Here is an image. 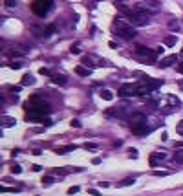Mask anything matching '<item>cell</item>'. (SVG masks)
Segmentation results:
<instances>
[{"label": "cell", "mask_w": 183, "mask_h": 196, "mask_svg": "<svg viewBox=\"0 0 183 196\" xmlns=\"http://www.w3.org/2000/svg\"><path fill=\"white\" fill-rule=\"evenodd\" d=\"M42 183H46V185L53 183V176H44V178H42Z\"/></svg>", "instance_id": "27"}, {"label": "cell", "mask_w": 183, "mask_h": 196, "mask_svg": "<svg viewBox=\"0 0 183 196\" xmlns=\"http://www.w3.org/2000/svg\"><path fill=\"white\" fill-rule=\"evenodd\" d=\"M176 70H178V74H181V75H183V61H181V63H178Z\"/></svg>", "instance_id": "34"}, {"label": "cell", "mask_w": 183, "mask_h": 196, "mask_svg": "<svg viewBox=\"0 0 183 196\" xmlns=\"http://www.w3.org/2000/svg\"><path fill=\"white\" fill-rule=\"evenodd\" d=\"M2 121H4V127H6V128L15 127V123H17V121H15V117H8V116H4V117H2Z\"/></svg>", "instance_id": "16"}, {"label": "cell", "mask_w": 183, "mask_h": 196, "mask_svg": "<svg viewBox=\"0 0 183 196\" xmlns=\"http://www.w3.org/2000/svg\"><path fill=\"white\" fill-rule=\"evenodd\" d=\"M126 121H128V127H134V125L145 123V121H147V116H145L143 112H132V114H128Z\"/></svg>", "instance_id": "5"}, {"label": "cell", "mask_w": 183, "mask_h": 196, "mask_svg": "<svg viewBox=\"0 0 183 196\" xmlns=\"http://www.w3.org/2000/svg\"><path fill=\"white\" fill-rule=\"evenodd\" d=\"M134 182H136L134 178H126V180H123V182H121V183H119L117 187H128V185H134Z\"/></svg>", "instance_id": "18"}, {"label": "cell", "mask_w": 183, "mask_h": 196, "mask_svg": "<svg viewBox=\"0 0 183 196\" xmlns=\"http://www.w3.org/2000/svg\"><path fill=\"white\" fill-rule=\"evenodd\" d=\"M99 95H101V99H105V101H112V99H114V94H112L110 90H101Z\"/></svg>", "instance_id": "15"}, {"label": "cell", "mask_w": 183, "mask_h": 196, "mask_svg": "<svg viewBox=\"0 0 183 196\" xmlns=\"http://www.w3.org/2000/svg\"><path fill=\"white\" fill-rule=\"evenodd\" d=\"M169 103H170V105H172V106H180V99L178 97H174V95H169Z\"/></svg>", "instance_id": "22"}, {"label": "cell", "mask_w": 183, "mask_h": 196, "mask_svg": "<svg viewBox=\"0 0 183 196\" xmlns=\"http://www.w3.org/2000/svg\"><path fill=\"white\" fill-rule=\"evenodd\" d=\"M92 163H94V165H99V163H101V158H94V160H92Z\"/></svg>", "instance_id": "40"}, {"label": "cell", "mask_w": 183, "mask_h": 196, "mask_svg": "<svg viewBox=\"0 0 183 196\" xmlns=\"http://www.w3.org/2000/svg\"><path fill=\"white\" fill-rule=\"evenodd\" d=\"M53 31H55V24H50V26L42 31V35H44V37H50V33H53Z\"/></svg>", "instance_id": "21"}, {"label": "cell", "mask_w": 183, "mask_h": 196, "mask_svg": "<svg viewBox=\"0 0 183 196\" xmlns=\"http://www.w3.org/2000/svg\"><path fill=\"white\" fill-rule=\"evenodd\" d=\"M31 169H33V171H35V172H39V171H40L42 167H40V165H31Z\"/></svg>", "instance_id": "39"}, {"label": "cell", "mask_w": 183, "mask_h": 196, "mask_svg": "<svg viewBox=\"0 0 183 196\" xmlns=\"http://www.w3.org/2000/svg\"><path fill=\"white\" fill-rule=\"evenodd\" d=\"M75 74L77 75H83V77H88L92 74V68H84V66H77L75 68Z\"/></svg>", "instance_id": "14"}, {"label": "cell", "mask_w": 183, "mask_h": 196, "mask_svg": "<svg viewBox=\"0 0 183 196\" xmlns=\"http://www.w3.org/2000/svg\"><path fill=\"white\" fill-rule=\"evenodd\" d=\"M11 172H13V174H20V172H22V167H19V165H13V167H11Z\"/></svg>", "instance_id": "26"}, {"label": "cell", "mask_w": 183, "mask_h": 196, "mask_svg": "<svg viewBox=\"0 0 183 196\" xmlns=\"http://www.w3.org/2000/svg\"><path fill=\"white\" fill-rule=\"evenodd\" d=\"M136 55H137V57H143V59H147V61H150V63H154L156 57H158L156 50H148V48H145V46H137V48H136Z\"/></svg>", "instance_id": "4"}, {"label": "cell", "mask_w": 183, "mask_h": 196, "mask_svg": "<svg viewBox=\"0 0 183 196\" xmlns=\"http://www.w3.org/2000/svg\"><path fill=\"white\" fill-rule=\"evenodd\" d=\"M0 191H2V193H19L20 189H13V187H2Z\"/></svg>", "instance_id": "25"}, {"label": "cell", "mask_w": 183, "mask_h": 196, "mask_svg": "<svg viewBox=\"0 0 183 196\" xmlns=\"http://www.w3.org/2000/svg\"><path fill=\"white\" fill-rule=\"evenodd\" d=\"M128 152H130V158H134V160L137 158V150H136V149H130Z\"/></svg>", "instance_id": "35"}, {"label": "cell", "mask_w": 183, "mask_h": 196, "mask_svg": "<svg viewBox=\"0 0 183 196\" xmlns=\"http://www.w3.org/2000/svg\"><path fill=\"white\" fill-rule=\"evenodd\" d=\"M75 193H79V187H77V185H73V187L68 189V194H75Z\"/></svg>", "instance_id": "31"}, {"label": "cell", "mask_w": 183, "mask_h": 196, "mask_svg": "<svg viewBox=\"0 0 183 196\" xmlns=\"http://www.w3.org/2000/svg\"><path fill=\"white\" fill-rule=\"evenodd\" d=\"M172 64H178V55H169V57H165V59H161L158 63L159 68H169V66H172Z\"/></svg>", "instance_id": "8"}, {"label": "cell", "mask_w": 183, "mask_h": 196, "mask_svg": "<svg viewBox=\"0 0 183 196\" xmlns=\"http://www.w3.org/2000/svg\"><path fill=\"white\" fill-rule=\"evenodd\" d=\"M156 53H158V55L163 53V46H158V48H156Z\"/></svg>", "instance_id": "42"}, {"label": "cell", "mask_w": 183, "mask_h": 196, "mask_svg": "<svg viewBox=\"0 0 183 196\" xmlns=\"http://www.w3.org/2000/svg\"><path fill=\"white\" fill-rule=\"evenodd\" d=\"M20 84L22 86H31V84H35V77H33L31 74H26V75L22 77Z\"/></svg>", "instance_id": "12"}, {"label": "cell", "mask_w": 183, "mask_h": 196, "mask_svg": "<svg viewBox=\"0 0 183 196\" xmlns=\"http://www.w3.org/2000/svg\"><path fill=\"white\" fill-rule=\"evenodd\" d=\"M83 64L86 66V68L88 66H92V59H90V57H84V59H83Z\"/></svg>", "instance_id": "33"}, {"label": "cell", "mask_w": 183, "mask_h": 196, "mask_svg": "<svg viewBox=\"0 0 183 196\" xmlns=\"http://www.w3.org/2000/svg\"><path fill=\"white\" fill-rule=\"evenodd\" d=\"M176 42H178V37H174V35L165 39V46H176Z\"/></svg>", "instance_id": "17"}, {"label": "cell", "mask_w": 183, "mask_h": 196, "mask_svg": "<svg viewBox=\"0 0 183 196\" xmlns=\"http://www.w3.org/2000/svg\"><path fill=\"white\" fill-rule=\"evenodd\" d=\"M24 110H26V119L28 121H37L39 117H44L48 114H51V106L50 103L44 101L42 95L35 94L24 103Z\"/></svg>", "instance_id": "1"}, {"label": "cell", "mask_w": 183, "mask_h": 196, "mask_svg": "<svg viewBox=\"0 0 183 196\" xmlns=\"http://www.w3.org/2000/svg\"><path fill=\"white\" fill-rule=\"evenodd\" d=\"M4 4H6L8 8H15V6H17V0H4Z\"/></svg>", "instance_id": "28"}, {"label": "cell", "mask_w": 183, "mask_h": 196, "mask_svg": "<svg viewBox=\"0 0 183 196\" xmlns=\"http://www.w3.org/2000/svg\"><path fill=\"white\" fill-rule=\"evenodd\" d=\"M174 147H176V149H181V147H183V141H178L176 145H174Z\"/></svg>", "instance_id": "43"}, {"label": "cell", "mask_w": 183, "mask_h": 196, "mask_svg": "<svg viewBox=\"0 0 183 196\" xmlns=\"http://www.w3.org/2000/svg\"><path fill=\"white\" fill-rule=\"evenodd\" d=\"M22 66H24V63H22V61H13V63L9 64V68H11V70H20Z\"/></svg>", "instance_id": "20"}, {"label": "cell", "mask_w": 183, "mask_h": 196, "mask_svg": "<svg viewBox=\"0 0 183 196\" xmlns=\"http://www.w3.org/2000/svg\"><path fill=\"white\" fill-rule=\"evenodd\" d=\"M88 194H92V196H99V191H97V189H88Z\"/></svg>", "instance_id": "36"}, {"label": "cell", "mask_w": 183, "mask_h": 196, "mask_svg": "<svg viewBox=\"0 0 183 196\" xmlns=\"http://www.w3.org/2000/svg\"><path fill=\"white\" fill-rule=\"evenodd\" d=\"M130 130H132V134H136V136H147V134H148L152 128L147 125V121H145V123H139V125H134V127H130Z\"/></svg>", "instance_id": "7"}, {"label": "cell", "mask_w": 183, "mask_h": 196, "mask_svg": "<svg viewBox=\"0 0 183 196\" xmlns=\"http://www.w3.org/2000/svg\"><path fill=\"white\" fill-rule=\"evenodd\" d=\"M112 30L117 33L121 39H125V41H132V39H136V30H134V26L130 24L126 19H116V20L112 22Z\"/></svg>", "instance_id": "2"}, {"label": "cell", "mask_w": 183, "mask_h": 196, "mask_svg": "<svg viewBox=\"0 0 183 196\" xmlns=\"http://www.w3.org/2000/svg\"><path fill=\"white\" fill-rule=\"evenodd\" d=\"M180 55H181V57H183V50H181V53H180Z\"/></svg>", "instance_id": "44"}, {"label": "cell", "mask_w": 183, "mask_h": 196, "mask_svg": "<svg viewBox=\"0 0 183 196\" xmlns=\"http://www.w3.org/2000/svg\"><path fill=\"white\" fill-rule=\"evenodd\" d=\"M51 81H53L55 84H61V86H64L66 83H68V81H66V77L61 75V74H55V75H51Z\"/></svg>", "instance_id": "13"}, {"label": "cell", "mask_w": 183, "mask_h": 196, "mask_svg": "<svg viewBox=\"0 0 183 196\" xmlns=\"http://www.w3.org/2000/svg\"><path fill=\"white\" fill-rule=\"evenodd\" d=\"M51 8H53V0H33L31 2V11L37 17H46Z\"/></svg>", "instance_id": "3"}, {"label": "cell", "mask_w": 183, "mask_h": 196, "mask_svg": "<svg viewBox=\"0 0 183 196\" xmlns=\"http://www.w3.org/2000/svg\"><path fill=\"white\" fill-rule=\"evenodd\" d=\"M20 88H22V84L20 86H11V92H20Z\"/></svg>", "instance_id": "41"}, {"label": "cell", "mask_w": 183, "mask_h": 196, "mask_svg": "<svg viewBox=\"0 0 183 196\" xmlns=\"http://www.w3.org/2000/svg\"><path fill=\"white\" fill-rule=\"evenodd\" d=\"M174 161L183 163V150H176V152H174Z\"/></svg>", "instance_id": "19"}, {"label": "cell", "mask_w": 183, "mask_h": 196, "mask_svg": "<svg viewBox=\"0 0 183 196\" xmlns=\"http://www.w3.org/2000/svg\"><path fill=\"white\" fill-rule=\"evenodd\" d=\"M75 149H77V145H66V147H57V149H55V152L59 154V156H62V154L73 152Z\"/></svg>", "instance_id": "11"}, {"label": "cell", "mask_w": 183, "mask_h": 196, "mask_svg": "<svg viewBox=\"0 0 183 196\" xmlns=\"http://www.w3.org/2000/svg\"><path fill=\"white\" fill-rule=\"evenodd\" d=\"M106 116H116V117H128L126 116V108L125 106H119V108H108Z\"/></svg>", "instance_id": "10"}, {"label": "cell", "mask_w": 183, "mask_h": 196, "mask_svg": "<svg viewBox=\"0 0 183 196\" xmlns=\"http://www.w3.org/2000/svg\"><path fill=\"white\" fill-rule=\"evenodd\" d=\"M163 160H167V154L165 152H154V154H150V167H158V163L159 161H163Z\"/></svg>", "instance_id": "9"}, {"label": "cell", "mask_w": 183, "mask_h": 196, "mask_svg": "<svg viewBox=\"0 0 183 196\" xmlns=\"http://www.w3.org/2000/svg\"><path fill=\"white\" fill-rule=\"evenodd\" d=\"M117 95L119 97H132V95H136V83H134V84H132V83L123 84V86L117 90Z\"/></svg>", "instance_id": "6"}, {"label": "cell", "mask_w": 183, "mask_h": 196, "mask_svg": "<svg viewBox=\"0 0 183 196\" xmlns=\"http://www.w3.org/2000/svg\"><path fill=\"white\" fill-rule=\"evenodd\" d=\"M121 2H125V0H121Z\"/></svg>", "instance_id": "45"}, {"label": "cell", "mask_w": 183, "mask_h": 196, "mask_svg": "<svg viewBox=\"0 0 183 196\" xmlns=\"http://www.w3.org/2000/svg\"><path fill=\"white\" fill-rule=\"evenodd\" d=\"M169 30H172V31H178V30H180V24H178L176 20H170V22H169Z\"/></svg>", "instance_id": "23"}, {"label": "cell", "mask_w": 183, "mask_h": 196, "mask_svg": "<svg viewBox=\"0 0 183 196\" xmlns=\"http://www.w3.org/2000/svg\"><path fill=\"white\" fill-rule=\"evenodd\" d=\"M70 52H72L73 55H79V53H81V46H79V44H72V48H70Z\"/></svg>", "instance_id": "24"}, {"label": "cell", "mask_w": 183, "mask_h": 196, "mask_svg": "<svg viewBox=\"0 0 183 196\" xmlns=\"http://www.w3.org/2000/svg\"><path fill=\"white\" fill-rule=\"evenodd\" d=\"M169 171H154V176H169Z\"/></svg>", "instance_id": "29"}, {"label": "cell", "mask_w": 183, "mask_h": 196, "mask_svg": "<svg viewBox=\"0 0 183 196\" xmlns=\"http://www.w3.org/2000/svg\"><path fill=\"white\" fill-rule=\"evenodd\" d=\"M176 132H178V134H181V136H183V121H180V123L176 125Z\"/></svg>", "instance_id": "30"}, {"label": "cell", "mask_w": 183, "mask_h": 196, "mask_svg": "<svg viewBox=\"0 0 183 196\" xmlns=\"http://www.w3.org/2000/svg\"><path fill=\"white\" fill-rule=\"evenodd\" d=\"M84 147H86V149H92V150H94V149H97V145H95V143H86Z\"/></svg>", "instance_id": "38"}, {"label": "cell", "mask_w": 183, "mask_h": 196, "mask_svg": "<svg viewBox=\"0 0 183 196\" xmlns=\"http://www.w3.org/2000/svg\"><path fill=\"white\" fill-rule=\"evenodd\" d=\"M73 128H81V121H77V119H72V123H70Z\"/></svg>", "instance_id": "32"}, {"label": "cell", "mask_w": 183, "mask_h": 196, "mask_svg": "<svg viewBox=\"0 0 183 196\" xmlns=\"http://www.w3.org/2000/svg\"><path fill=\"white\" fill-rule=\"evenodd\" d=\"M39 72H40V75H50V70L48 68H40Z\"/></svg>", "instance_id": "37"}]
</instances>
